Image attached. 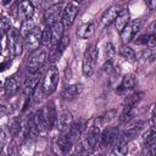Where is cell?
Wrapping results in <instances>:
<instances>
[{
	"label": "cell",
	"mask_w": 156,
	"mask_h": 156,
	"mask_svg": "<svg viewBox=\"0 0 156 156\" xmlns=\"http://www.w3.org/2000/svg\"><path fill=\"white\" fill-rule=\"evenodd\" d=\"M138 100H139V95L138 94H133L132 96L128 98L127 104H126V106H124V108H123V111L121 113V117H119L121 124H127V123H129L130 121L134 119L135 113H136L135 104L138 102Z\"/></svg>",
	"instance_id": "6"
},
{
	"label": "cell",
	"mask_w": 156,
	"mask_h": 156,
	"mask_svg": "<svg viewBox=\"0 0 156 156\" xmlns=\"http://www.w3.org/2000/svg\"><path fill=\"white\" fill-rule=\"evenodd\" d=\"M119 54H121V56H122L123 58H126V60H127L128 62H130V63H134L135 60H136V55H135L134 50H133L132 48L127 46V45H123V46L121 48Z\"/></svg>",
	"instance_id": "29"
},
{
	"label": "cell",
	"mask_w": 156,
	"mask_h": 156,
	"mask_svg": "<svg viewBox=\"0 0 156 156\" xmlns=\"http://www.w3.org/2000/svg\"><path fill=\"white\" fill-rule=\"evenodd\" d=\"M73 123V117H72V113L68 112V111H63L60 116H57V122H56V126H57V129L61 134H66L71 126Z\"/></svg>",
	"instance_id": "15"
},
{
	"label": "cell",
	"mask_w": 156,
	"mask_h": 156,
	"mask_svg": "<svg viewBox=\"0 0 156 156\" xmlns=\"http://www.w3.org/2000/svg\"><path fill=\"white\" fill-rule=\"evenodd\" d=\"M100 144V129L96 124H91L88 128V133L84 138H82L77 146V155L79 156H88L91 155L98 145Z\"/></svg>",
	"instance_id": "1"
},
{
	"label": "cell",
	"mask_w": 156,
	"mask_h": 156,
	"mask_svg": "<svg viewBox=\"0 0 156 156\" xmlns=\"http://www.w3.org/2000/svg\"><path fill=\"white\" fill-rule=\"evenodd\" d=\"M128 144L122 141H116V144L112 146L111 156H126L128 151Z\"/></svg>",
	"instance_id": "28"
},
{
	"label": "cell",
	"mask_w": 156,
	"mask_h": 156,
	"mask_svg": "<svg viewBox=\"0 0 156 156\" xmlns=\"http://www.w3.org/2000/svg\"><path fill=\"white\" fill-rule=\"evenodd\" d=\"M50 30H51V37H52V43H51V44L55 45L56 43H58V41L62 39L65 27H63L62 22L58 21V22L54 23L52 26H50Z\"/></svg>",
	"instance_id": "23"
},
{
	"label": "cell",
	"mask_w": 156,
	"mask_h": 156,
	"mask_svg": "<svg viewBox=\"0 0 156 156\" xmlns=\"http://www.w3.org/2000/svg\"><path fill=\"white\" fill-rule=\"evenodd\" d=\"M21 129H22V122L18 117H13L10 122H9V130L10 134L12 136H18L21 134Z\"/></svg>",
	"instance_id": "27"
},
{
	"label": "cell",
	"mask_w": 156,
	"mask_h": 156,
	"mask_svg": "<svg viewBox=\"0 0 156 156\" xmlns=\"http://www.w3.org/2000/svg\"><path fill=\"white\" fill-rule=\"evenodd\" d=\"M52 43V37H51V30L50 27H45L41 30V44L43 45H50Z\"/></svg>",
	"instance_id": "32"
},
{
	"label": "cell",
	"mask_w": 156,
	"mask_h": 156,
	"mask_svg": "<svg viewBox=\"0 0 156 156\" xmlns=\"http://www.w3.org/2000/svg\"><path fill=\"white\" fill-rule=\"evenodd\" d=\"M0 156H5V154H4V152H2L1 150H0Z\"/></svg>",
	"instance_id": "39"
},
{
	"label": "cell",
	"mask_w": 156,
	"mask_h": 156,
	"mask_svg": "<svg viewBox=\"0 0 156 156\" xmlns=\"http://www.w3.org/2000/svg\"><path fill=\"white\" fill-rule=\"evenodd\" d=\"M68 44H69V38L63 35V37H62V39L52 46V49H51V51H50V57L54 60L55 57L60 56V55H61V52L67 48V45H68Z\"/></svg>",
	"instance_id": "24"
},
{
	"label": "cell",
	"mask_w": 156,
	"mask_h": 156,
	"mask_svg": "<svg viewBox=\"0 0 156 156\" xmlns=\"http://www.w3.org/2000/svg\"><path fill=\"white\" fill-rule=\"evenodd\" d=\"M32 118H33V126L37 132L48 130V122H46V116H45L44 108H39Z\"/></svg>",
	"instance_id": "18"
},
{
	"label": "cell",
	"mask_w": 156,
	"mask_h": 156,
	"mask_svg": "<svg viewBox=\"0 0 156 156\" xmlns=\"http://www.w3.org/2000/svg\"><path fill=\"white\" fill-rule=\"evenodd\" d=\"M77 13H78V5L77 2H68L65 9L62 10V24L63 27H71L77 17Z\"/></svg>",
	"instance_id": "10"
},
{
	"label": "cell",
	"mask_w": 156,
	"mask_h": 156,
	"mask_svg": "<svg viewBox=\"0 0 156 156\" xmlns=\"http://www.w3.org/2000/svg\"><path fill=\"white\" fill-rule=\"evenodd\" d=\"M140 22H136V21H134V22H129L122 30H121V38H122V40L124 41V43H129V41H132L133 39H135V37H136V34L139 33V30H140Z\"/></svg>",
	"instance_id": "11"
},
{
	"label": "cell",
	"mask_w": 156,
	"mask_h": 156,
	"mask_svg": "<svg viewBox=\"0 0 156 156\" xmlns=\"http://www.w3.org/2000/svg\"><path fill=\"white\" fill-rule=\"evenodd\" d=\"M115 54H116V49H115L113 44L107 43L105 45V58H106V61H111L112 57L115 56Z\"/></svg>",
	"instance_id": "33"
},
{
	"label": "cell",
	"mask_w": 156,
	"mask_h": 156,
	"mask_svg": "<svg viewBox=\"0 0 156 156\" xmlns=\"http://www.w3.org/2000/svg\"><path fill=\"white\" fill-rule=\"evenodd\" d=\"M63 6L62 4H54L50 7H48L44 12V22L48 24V27L52 26L54 23L58 22L60 16H62Z\"/></svg>",
	"instance_id": "9"
},
{
	"label": "cell",
	"mask_w": 156,
	"mask_h": 156,
	"mask_svg": "<svg viewBox=\"0 0 156 156\" xmlns=\"http://www.w3.org/2000/svg\"><path fill=\"white\" fill-rule=\"evenodd\" d=\"M39 82H40V73L39 72L33 73V74L28 73V76L24 79V83H23V93L26 95H32V93L34 91V89Z\"/></svg>",
	"instance_id": "17"
},
{
	"label": "cell",
	"mask_w": 156,
	"mask_h": 156,
	"mask_svg": "<svg viewBox=\"0 0 156 156\" xmlns=\"http://www.w3.org/2000/svg\"><path fill=\"white\" fill-rule=\"evenodd\" d=\"M119 130L117 127H107L100 133V145L101 146H113L118 139Z\"/></svg>",
	"instance_id": "8"
},
{
	"label": "cell",
	"mask_w": 156,
	"mask_h": 156,
	"mask_svg": "<svg viewBox=\"0 0 156 156\" xmlns=\"http://www.w3.org/2000/svg\"><path fill=\"white\" fill-rule=\"evenodd\" d=\"M136 84V79L133 74H127L122 78V82L119 83V85L117 87L116 91L117 94H127L128 91H130L132 89H134Z\"/></svg>",
	"instance_id": "19"
},
{
	"label": "cell",
	"mask_w": 156,
	"mask_h": 156,
	"mask_svg": "<svg viewBox=\"0 0 156 156\" xmlns=\"http://www.w3.org/2000/svg\"><path fill=\"white\" fill-rule=\"evenodd\" d=\"M94 33H95V26L91 22H88V23L82 24L77 29V32H76V34H77V37L79 39H88V38L93 37Z\"/></svg>",
	"instance_id": "21"
},
{
	"label": "cell",
	"mask_w": 156,
	"mask_h": 156,
	"mask_svg": "<svg viewBox=\"0 0 156 156\" xmlns=\"http://www.w3.org/2000/svg\"><path fill=\"white\" fill-rule=\"evenodd\" d=\"M121 12V7L117 6V5H113L111 7H108L101 16L100 18V26L104 28V27H107L110 26L112 22H115V20L117 18L118 13Z\"/></svg>",
	"instance_id": "16"
},
{
	"label": "cell",
	"mask_w": 156,
	"mask_h": 156,
	"mask_svg": "<svg viewBox=\"0 0 156 156\" xmlns=\"http://www.w3.org/2000/svg\"><path fill=\"white\" fill-rule=\"evenodd\" d=\"M149 38H150V34H149V33H147V34H143V35H140L139 38H136L135 43H136V44H144V45H147Z\"/></svg>",
	"instance_id": "36"
},
{
	"label": "cell",
	"mask_w": 156,
	"mask_h": 156,
	"mask_svg": "<svg viewBox=\"0 0 156 156\" xmlns=\"http://www.w3.org/2000/svg\"><path fill=\"white\" fill-rule=\"evenodd\" d=\"M44 96H45V95H44V90H43V83H41V80H40V82L38 83V85L35 87L34 91L32 93L33 102H34V104L40 102V101H41V99H43Z\"/></svg>",
	"instance_id": "30"
},
{
	"label": "cell",
	"mask_w": 156,
	"mask_h": 156,
	"mask_svg": "<svg viewBox=\"0 0 156 156\" xmlns=\"http://www.w3.org/2000/svg\"><path fill=\"white\" fill-rule=\"evenodd\" d=\"M67 156H73V155H67Z\"/></svg>",
	"instance_id": "40"
},
{
	"label": "cell",
	"mask_w": 156,
	"mask_h": 156,
	"mask_svg": "<svg viewBox=\"0 0 156 156\" xmlns=\"http://www.w3.org/2000/svg\"><path fill=\"white\" fill-rule=\"evenodd\" d=\"M4 90H5V94H6L7 96H13V95H16L17 91H18V83H17V80H16L13 77L6 79V82H5V84H4Z\"/></svg>",
	"instance_id": "25"
},
{
	"label": "cell",
	"mask_w": 156,
	"mask_h": 156,
	"mask_svg": "<svg viewBox=\"0 0 156 156\" xmlns=\"http://www.w3.org/2000/svg\"><path fill=\"white\" fill-rule=\"evenodd\" d=\"M0 52H1V46H0Z\"/></svg>",
	"instance_id": "41"
},
{
	"label": "cell",
	"mask_w": 156,
	"mask_h": 156,
	"mask_svg": "<svg viewBox=\"0 0 156 156\" xmlns=\"http://www.w3.org/2000/svg\"><path fill=\"white\" fill-rule=\"evenodd\" d=\"M73 141L68 138L67 134H61L54 140V150L60 156H67L73 146Z\"/></svg>",
	"instance_id": "7"
},
{
	"label": "cell",
	"mask_w": 156,
	"mask_h": 156,
	"mask_svg": "<svg viewBox=\"0 0 156 156\" xmlns=\"http://www.w3.org/2000/svg\"><path fill=\"white\" fill-rule=\"evenodd\" d=\"M11 27H10V20L6 17V16H1L0 17V33L2 34L4 32L9 30Z\"/></svg>",
	"instance_id": "35"
},
{
	"label": "cell",
	"mask_w": 156,
	"mask_h": 156,
	"mask_svg": "<svg viewBox=\"0 0 156 156\" xmlns=\"http://www.w3.org/2000/svg\"><path fill=\"white\" fill-rule=\"evenodd\" d=\"M48 60V51L44 49H37L34 50L27 61V71L29 74L38 73L39 69L45 65Z\"/></svg>",
	"instance_id": "2"
},
{
	"label": "cell",
	"mask_w": 156,
	"mask_h": 156,
	"mask_svg": "<svg viewBox=\"0 0 156 156\" xmlns=\"http://www.w3.org/2000/svg\"><path fill=\"white\" fill-rule=\"evenodd\" d=\"M87 126H88V123H87L84 119H79L78 122H73L72 126H71V128H69V130H68L66 134H67L68 138L74 143V141H77V140L83 135V133H84L85 129H87Z\"/></svg>",
	"instance_id": "14"
},
{
	"label": "cell",
	"mask_w": 156,
	"mask_h": 156,
	"mask_svg": "<svg viewBox=\"0 0 156 156\" xmlns=\"http://www.w3.org/2000/svg\"><path fill=\"white\" fill-rule=\"evenodd\" d=\"M155 155H156V144L143 146L141 156H155Z\"/></svg>",
	"instance_id": "34"
},
{
	"label": "cell",
	"mask_w": 156,
	"mask_h": 156,
	"mask_svg": "<svg viewBox=\"0 0 156 156\" xmlns=\"http://www.w3.org/2000/svg\"><path fill=\"white\" fill-rule=\"evenodd\" d=\"M98 61V49L95 45H90L83 56L82 72L85 77H91L95 71V63Z\"/></svg>",
	"instance_id": "3"
},
{
	"label": "cell",
	"mask_w": 156,
	"mask_h": 156,
	"mask_svg": "<svg viewBox=\"0 0 156 156\" xmlns=\"http://www.w3.org/2000/svg\"><path fill=\"white\" fill-rule=\"evenodd\" d=\"M34 28H35V23H34V21L30 18V20H28V21L22 22V26H21L20 33H21V35L26 37V35H27L28 33H30Z\"/></svg>",
	"instance_id": "31"
},
{
	"label": "cell",
	"mask_w": 156,
	"mask_h": 156,
	"mask_svg": "<svg viewBox=\"0 0 156 156\" xmlns=\"http://www.w3.org/2000/svg\"><path fill=\"white\" fill-rule=\"evenodd\" d=\"M80 90H82V87H80V85H78V84H71V85H67V87L62 90L61 96H62L63 100L71 101V100H73L74 98H77V95L80 93Z\"/></svg>",
	"instance_id": "22"
},
{
	"label": "cell",
	"mask_w": 156,
	"mask_h": 156,
	"mask_svg": "<svg viewBox=\"0 0 156 156\" xmlns=\"http://www.w3.org/2000/svg\"><path fill=\"white\" fill-rule=\"evenodd\" d=\"M44 111H45V116H46V122H48V129H51L52 127L56 126L57 122V111L55 107V104L52 101L48 102L44 106Z\"/></svg>",
	"instance_id": "20"
},
{
	"label": "cell",
	"mask_w": 156,
	"mask_h": 156,
	"mask_svg": "<svg viewBox=\"0 0 156 156\" xmlns=\"http://www.w3.org/2000/svg\"><path fill=\"white\" fill-rule=\"evenodd\" d=\"M130 21H129V12L127 11V10H122L119 13H118V16H117V18L115 20V23H116V28L121 32L128 23H129Z\"/></svg>",
	"instance_id": "26"
},
{
	"label": "cell",
	"mask_w": 156,
	"mask_h": 156,
	"mask_svg": "<svg viewBox=\"0 0 156 156\" xmlns=\"http://www.w3.org/2000/svg\"><path fill=\"white\" fill-rule=\"evenodd\" d=\"M24 44L32 51L37 50L39 48V45L41 44V29L35 27L30 33H28L24 37Z\"/></svg>",
	"instance_id": "12"
},
{
	"label": "cell",
	"mask_w": 156,
	"mask_h": 156,
	"mask_svg": "<svg viewBox=\"0 0 156 156\" xmlns=\"http://www.w3.org/2000/svg\"><path fill=\"white\" fill-rule=\"evenodd\" d=\"M7 38H9V48L13 56H18L22 52L23 49V40L20 30L17 28H10L7 30Z\"/></svg>",
	"instance_id": "5"
},
{
	"label": "cell",
	"mask_w": 156,
	"mask_h": 156,
	"mask_svg": "<svg viewBox=\"0 0 156 156\" xmlns=\"http://www.w3.org/2000/svg\"><path fill=\"white\" fill-rule=\"evenodd\" d=\"M149 6H150L151 10H154V7L156 6V1H151V2H149Z\"/></svg>",
	"instance_id": "38"
},
{
	"label": "cell",
	"mask_w": 156,
	"mask_h": 156,
	"mask_svg": "<svg viewBox=\"0 0 156 156\" xmlns=\"http://www.w3.org/2000/svg\"><path fill=\"white\" fill-rule=\"evenodd\" d=\"M34 15V6L30 1H21L17 6V17L20 21L24 22L32 18Z\"/></svg>",
	"instance_id": "13"
},
{
	"label": "cell",
	"mask_w": 156,
	"mask_h": 156,
	"mask_svg": "<svg viewBox=\"0 0 156 156\" xmlns=\"http://www.w3.org/2000/svg\"><path fill=\"white\" fill-rule=\"evenodd\" d=\"M4 138H5V135H4V132H2V129L0 127V141H4Z\"/></svg>",
	"instance_id": "37"
},
{
	"label": "cell",
	"mask_w": 156,
	"mask_h": 156,
	"mask_svg": "<svg viewBox=\"0 0 156 156\" xmlns=\"http://www.w3.org/2000/svg\"><path fill=\"white\" fill-rule=\"evenodd\" d=\"M43 83V90H44V95L49 96L51 95L56 88H57V83H58V71L55 66L50 67L49 71L46 72L44 79L41 80Z\"/></svg>",
	"instance_id": "4"
}]
</instances>
